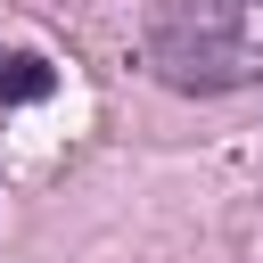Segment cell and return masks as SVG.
I'll return each instance as SVG.
<instances>
[{
	"mask_svg": "<svg viewBox=\"0 0 263 263\" xmlns=\"http://www.w3.org/2000/svg\"><path fill=\"white\" fill-rule=\"evenodd\" d=\"M148 66L173 90L263 82V0H164L148 16Z\"/></svg>",
	"mask_w": 263,
	"mask_h": 263,
	"instance_id": "obj_1",
	"label": "cell"
},
{
	"mask_svg": "<svg viewBox=\"0 0 263 263\" xmlns=\"http://www.w3.org/2000/svg\"><path fill=\"white\" fill-rule=\"evenodd\" d=\"M58 90V66L33 58V49H8L0 58V107H25V99H49Z\"/></svg>",
	"mask_w": 263,
	"mask_h": 263,
	"instance_id": "obj_2",
	"label": "cell"
}]
</instances>
